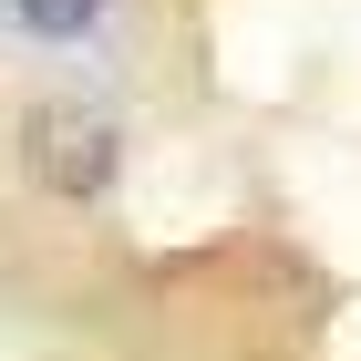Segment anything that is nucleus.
<instances>
[{
  "label": "nucleus",
  "mask_w": 361,
  "mask_h": 361,
  "mask_svg": "<svg viewBox=\"0 0 361 361\" xmlns=\"http://www.w3.org/2000/svg\"><path fill=\"white\" fill-rule=\"evenodd\" d=\"M21 166H31V186H52V196H93L124 166V135H114L93 104H42L21 124Z\"/></svg>",
  "instance_id": "nucleus-1"
},
{
  "label": "nucleus",
  "mask_w": 361,
  "mask_h": 361,
  "mask_svg": "<svg viewBox=\"0 0 361 361\" xmlns=\"http://www.w3.org/2000/svg\"><path fill=\"white\" fill-rule=\"evenodd\" d=\"M93 21H104V0H21V31H42V42H83Z\"/></svg>",
  "instance_id": "nucleus-2"
}]
</instances>
